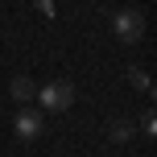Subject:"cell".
<instances>
[{
  "label": "cell",
  "mask_w": 157,
  "mask_h": 157,
  "mask_svg": "<svg viewBox=\"0 0 157 157\" xmlns=\"http://www.w3.org/2000/svg\"><path fill=\"white\" fill-rule=\"evenodd\" d=\"M8 95H13L17 103H29L33 95H37V87H33V78H25V75H17V78H13V87H8Z\"/></svg>",
  "instance_id": "277c9868"
},
{
  "label": "cell",
  "mask_w": 157,
  "mask_h": 157,
  "mask_svg": "<svg viewBox=\"0 0 157 157\" xmlns=\"http://www.w3.org/2000/svg\"><path fill=\"white\" fill-rule=\"evenodd\" d=\"M17 136L21 141H33V136H41V128H46V120H41V112H33V108H25L21 116H17Z\"/></svg>",
  "instance_id": "3957f363"
},
{
  "label": "cell",
  "mask_w": 157,
  "mask_h": 157,
  "mask_svg": "<svg viewBox=\"0 0 157 157\" xmlns=\"http://www.w3.org/2000/svg\"><path fill=\"white\" fill-rule=\"evenodd\" d=\"M128 136H132V120H112V141L124 145Z\"/></svg>",
  "instance_id": "5b68a950"
},
{
  "label": "cell",
  "mask_w": 157,
  "mask_h": 157,
  "mask_svg": "<svg viewBox=\"0 0 157 157\" xmlns=\"http://www.w3.org/2000/svg\"><path fill=\"white\" fill-rule=\"evenodd\" d=\"M128 83H132L136 91H153V83H149V75H145V71H136V66H132V71H128Z\"/></svg>",
  "instance_id": "8992f818"
},
{
  "label": "cell",
  "mask_w": 157,
  "mask_h": 157,
  "mask_svg": "<svg viewBox=\"0 0 157 157\" xmlns=\"http://www.w3.org/2000/svg\"><path fill=\"white\" fill-rule=\"evenodd\" d=\"M37 99H41V108H50V112H66L75 103V87L62 83V78H54V83L37 87Z\"/></svg>",
  "instance_id": "6da1fadb"
},
{
  "label": "cell",
  "mask_w": 157,
  "mask_h": 157,
  "mask_svg": "<svg viewBox=\"0 0 157 157\" xmlns=\"http://www.w3.org/2000/svg\"><path fill=\"white\" fill-rule=\"evenodd\" d=\"M141 128H145V132H149V136L157 132V116H153V112H145V116H141Z\"/></svg>",
  "instance_id": "52a82bcc"
},
{
  "label": "cell",
  "mask_w": 157,
  "mask_h": 157,
  "mask_svg": "<svg viewBox=\"0 0 157 157\" xmlns=\"http://www.w3.org/2000/svg\"><path fill=\"white\" fill-rule=\"evenodd\" d=\"M112 33H116L120 41H141V33H145V17L136 13V8H120V13L112 17Z\"/></svg>",
  "instance_id": "7a4b0ae2"
},
{
  "label": "cell",
  "mask_w": 157,
  "mask_h": 157,
  "mask_svg": "<svg viewBox=\"0 0 157 157\" xmlns=\"http://www.w3.org/2000/svg\"><path fill=\"white\" fill-rule=\"evenodd\" d=\"M33 4L41 8V17H54V0H33Z\"/></svg>",
  "instance_id": "ba28073f"
}]
</instances>
